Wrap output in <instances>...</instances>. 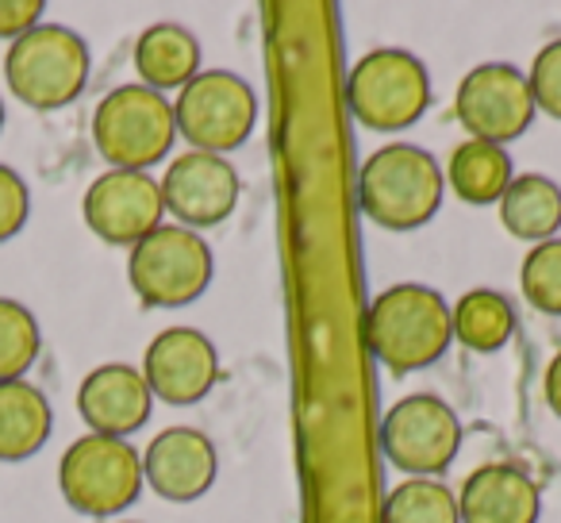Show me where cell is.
Segmentation results:
<instances>
[{
  "label": "cell",
  "mask_w": 561,
  "mask_h": 523,
  "mask_svg": "<svg viewBox=\"0 0 561 523\" xmlns=\"http://www.w3.org/2000/svg\"><path fill=\"white\" fill-rule=\"evenodd\" d=\"M142 382L150 397L165 405H196L219 382V351L196 328H165L147 343L142 354Z\"/></svg>",
  "instance_id": "cell-13"
},
{
  "label": "cell",
  "mask_w": 561,
  "mask_h": 523,
  "mask_svg": "<svg viewBox=\"0 0 561 523\" xmlns=\"http://www.w3.org/2000/svg\"><path fill=\"white\" fill-rule=\"evenodd\" d=\"M158 185H162L165 212L188 231L224 224L242 193L239 170L224 155H204V150H185L173 158Z\"/></svg>",
  "instance_id": "cell-12"
},
{
  "label": "cell",
  "mask_w": 561,
  "mask_h": 523,
  "mask_svg": "<svg viewBox=\"0 0 561 523\" xmlns=\"http://www.w3.org/2000/svg\"><path fill=\"white\" fill-rule=\"evenodd\" d=\"M32 219V189L12 166L0 162V242L16 239Z\"/></svg>",
  "instance_id": "cell-26"
},
{
  "label": "cell",
  "mask_w": 561,
  "mask_h": 523,
  "mask_svg": "<svg viewBox=\"0 0 561 523\" xmlns=\"http://www.w3.org/2000/svg\"><path fill=\"white\" fill-rule=\"evenodd\" d=\"M211 247L181 224H162L127 250V282L147 308H181L211 285Z\"/></svg>",
  "instance_id": "cell-6"
},
{
  "label": "cell",
  "mask_w": 561,
  "mask_h": 523,
  "mask_svg": "<svg viewBox=\"0 0 561 523\" xmlns=\"http://www.w3.org/2000/svg\"><path fill=\"white\" fill-rule=\"evenodd\" d=\"M81 216L89 231L108 247L131 250L139 239H147L154 227H162L165 204L162 185L150 173L135 170H108L85 189L81 196Z\"/></svg>",
  "instance_id": "cell-11"
},
{
  "label": "cell",
  "mask_w": 561,
  "mask_h": 523,
  "mask_svg": "<svg viewBox=\"0 0 561 523\" xmlns=\"http://www.w3.org/2000/svg\"><path fill=\"white\" fill-rule=\"evenodd\" d=\"M461 446V420L435 393L400 397L381 420V451L408 477H438Z\"/></svg>",
  "instance_id": "cell-9"
},
{
  "label": "cell",
  "mask_w": 561,
  "mask_h": 523,
  "mask_svg": "<svg viewBox=\"0 0 561 523\" xmlns=\"http://www.w3.org/2000/svg\"><path fill=\"white\" fill-rule=\"evenodd\" d=\"M142 454L127 439L81 435L62 451L58 462V492L81 515L108 520L139 500L142 492Z\"/></svg>",
  "instance_id": "cell-5"
},
{
  "label": "cell",
  "mask_w": 561,
  "mask_h": 523,
  "mask_svg": "<svg viewBox=\"0 0 561 523\" xmlns=\"http://www.w3.org/2000/svg\"><path fill=\"white\" fill-rule=\"evenodd\" d=\"M535 96H530L527 73L512 62H484L473 66L458 81L454 93V116L466 127L469 139L507 147L519 139L535 120Z\"/></svg>",
  "instance_id": "cell-10"
},
{
  "label": "cell",
  "mask_w": 561,
  "mask_h": 523,
  "mask_svg": "<svg viewBox=\"0 0 561 523\" xmlns=\"http://www.w3.org/2000/svg\"><path fill=\"white\" fill-rule=\"evenodd\" d=\"M446 173L415 143H385L358 170V204L385 231H415L443 208Z\"/></svg>",
  "instance_id": "cell-2"
},
{
  "label": "cell",
  "mask_w": 561,
  "mask_h": 523,
  "mask_svg": "<svg viewBox=\"0 0 561 523\" xmlns=\"http://www.w3.org/2000/svg\"><path fill=\"white\" fill-rule=\"evenodd\" d=\"M443 173H446V185L466 204H496L515 178L507 147L481 143V139L458 143V147L450 150V158H446Z\"/></svg>",
  "instance_id": "cell-20"
},
{
  "label": "cell",
  "mask_w": 561,
  "mask_h": 523,
  "mask_svg": "<svg viewBox=\"0 0 561 523\" xmlns=\"http://www.w3.org/2000/svg\"><path fill=\"white\" fill-rule=\"evenodd\" d=\"M216 474L219 458L211 439L196 428H185V423L158 431L147 451H142V481L162 500H173V504L201 500L216 485Z\"/></svg>",
  "instance_id": "cell-14"
},
{
  "label": "cell",
  "mask_w": 561,
  "mask_h": 523,
  "mask_svg": "<svg viewBox=\"0 0 561 523\" xmlns=\"http://www.w3.org/2000/svg\"><path fill=\"white\" fill-rule=\"evenodd\" d=\"M366 346L389 374L404 377L427 369L450 351L454 323L443 293L420 282L389 285L366 308Z\"/></svg>",
  "instance_id": "cell-1"
},
{
  "label": "cell",
  "mask_w": 561,
  "mask_h": 523,
  "mask_svg": "<svg viewBox=\"0 0 561 523\" xmlns=\"http://www.w3.org/2000/svg\"><path fill=\"white\" fill-rule=\"evenodd\" d=\"M4 120H9V112H4V96H0V132H4Z\"/></svg>",
  "instance_id": "cell-29"
},
{
  "label": "cell",
  "mask_w": 561,
  "mask_h": 523,
  "mask_svg": "<svg viewBox=\"0 0 561 523\" xmlns=\"http://www.w3.org/2000/svg\"><path fill=\"white\" fill-rule=\"evenodd\" d=\"M381 523H461L458 492L438 477H408L385 497Z\"/></svg>",
  "instance_id": "cell-22"
},
{
  "label": "cell",
  "mask_w": 561,
  "mask_h": 523,
  "mask_svg": "<svg viewBox=\"0 0 561 523\" xmlns=\"http://www.w3.org/2000/svg\"><path fill=\"white\" fill-rule=\"evenodd\" d=\"M55 408L47 393L27 377L0 385V462H27L47 446Z\"/></svg>",
  "instance_id": "cell-18"
},
{
  "label": "cell",
  "mask_w": 561,
  "mask_h": 523,
  "mask_svg": "<svg viewBox=\"0 0 561 523\" xmlns=\"http://www.w3.org/2000/svg\"><path fill=\"white\" fill-rule=\"evenodd\" d=\"M173 139H178V124H173V101L162 93L139 86H119L104 96L93 109V143L96 155L112 166V170H135L147 173L170 155Z\"/></svg>",
  "instance_id": "cell-4"
},
{
  "label": "cell",
  "mask_w": 561,
  "mask_h": 523,
  "mask_svg": "<svg viewBox=\"0 0 561 523\" xmlns=\"http://www.w3.org/2000/svg\"><path fill=\"white\" fill-rule=\"evenodd\" d=\"M538 512H542V492L535 477L515 462H484L461 481V523H538Z\"/></svg>",
  "instance_id": "cell-16"
},
{
  "label": "cell",
  "mask_w": 561,
  "mask_h": 523,
  "mask_svg": "<svg viewBox=\"0 0 561 523\" xmlns=\"http://www.w3.org/2000/svg\"><path fill=\"white\" fill-rule=\"evenodd\" d=\"M89 43L66 24H39L4 50V86L24 109H70L89 86Z\"/></svg>",
  "instance_id": "cell-3"
},
{
  "label": "cell",
  "mask_w": 561,
  "mask_h": 523,
  "mask_svg": "<svg viewBox=\"0 0 561 523\" xmlns=\"http://www.w3.org/2000/svg\"><path fill=\"white\" fill-rule=\"evenodd\" d=\"M351 112L369 132H404L427 112L431 78L427 66L400 47L369 50L354 62L346 81Z\"/></svg>",
  "instance_id": "cell-7"
},
{
  "label": "cell",
  "mask_w": 561,
  "mask_h": 523,
  "mask_svg": "<svg viewBox=\"0 0 561 523\" xmlns=\"http://www.w3.org/2000/svg\"><path fill=\"white\" fill-rule=\"evenodd\" d=\"M527 86L535 96V109L546 112L550 120H561V39L546 43L535 55L527 70Z\"/></svg>",
  "instance_id": "cell-25"
},
{
  "label": "cell",
  "mask_w": 561,
  "mask_h": 523,
  "mask_svg": "<svg viewBox=\"0 0 561 523\" xmlns=\"http://www.w3.org/2000/svg\"><path fill=\"white\" fill-rule=\"evenodd\" d=\"M542 393H546V405H550V412L561 420V351L553 354V359H550V366H546Z\"/></svg>",
  "instance_id": "cell-28"
},
{
  "label": "cell",
  "mask_w": 561,
  "mask_h": 523,
  "mask_svg": "<svg viewBox=\"0 0 561 523\" xmlns=\"http://www.w3.org/2000/svg\"><path fill=\"white\" fill-rule=\"evenodd\" d=\"M43 351V328L16 297H0V385L20 382Z\"/></svg>",
  "instance_id": "cell-23"
},
{
  "label": "cell",
  "mask_w": 561,
  "mask_h": 523,
  "mask_svg": "<svg viewBox=\"0 0 561 523\" xmlns=\"http://www.w3.org/2000/svg\"><path fill=\"white\" fill-rule=\"evenodd\" d=\"M519 289L530 308L561 316V239L535 242L519 266Z\"/></svg>",
  "instance_id": "cell-24"
},
{
  "label": "cell",
  "mask_w": 561,
  "mask_h": 523,
  "mask_svg": "<svg viewBox=\"0 0 561 523\" xmlns=\"http://www.w3.org/2000/svg\"><path fill=\"white\" fill-rule=\"evenodd\" d=\"M178 135L204 155H231L257 124V96L239 73L201 70L173 101Z\"/></svg>",
  "instance_id": "cell-8"
},
{
  "label": "cell",
  "mask_w": 561,
  "mask_h": 523,
  "mask_svg": "<svg viewBox=\"0 0 561 523\" xmlns=\"http://www.w3.org/2000/svg\"><path fill=\"white\" fill-rule=\"evenodd\" d=\"M500 224L523 242L558 239L561 231V185L546 173H515L500 196Z\"/></svg>",
  "instance_id": "cell-19"
},
{
  "label": "cell",
  "mask_w": 561,
  "mask_h": 523,
  "mask_svg": "<svg viewBox=\"0 0 561 523\" xmlns=\"http://www.w3.org/2000/svg\"><path fill=\"white\" fill-rule=\"evenodd\" d=\"M119 523H131V520H119Z\"/></svg>",
  "instance_id": "cell-30"
},
{
  "label": "cell",
  "mask_w": 561,
  "mask_h": 523,
  "mask_svg": "<svg viewBox=\"0 0 561 523\" xmlns=\"http://www.w3.org/2000/svg\"><path fill=\"white\" fill-rule=\"evenodd\" d=\"M43 12H47L43 0H0V39L16 43L20 35L43 24Z\"/></svg>",
  "instance_id": "cell-27"
},
{
  "label": "cell",
  "mask_w": 561,
  "mask_h": 523,
  "mask_svg": "<svg viewBox=\"0 0 561 523\" xmlns=\"http://www.w3.org/2000/svg\"><path fill=\"white\" fill-rule=\"evenodd\" d=\"M131 58H135V73H139V86L154 89L162 96L170 89L181 93L201 73V39L181 24H150L135 39Z\"/></svg>",
  "instance_id": "cell-17"
},
{
  "label": "cell",
  "mask_w": 561,
  "mask_h": 523,
  "mask_svg": "<svg viewBox=\"0 0 561 523\" xmlns=\"http://www.w3.org/2000/svg\"><path fill=\"white\" fill-rule=\"evenodd\" d=\"M150 408H154V397L142 382V369L127 362H104L89 369L85 382L78 385V416L93 435H135L150 420Z\"/></svg>",
  "instance_id": "cell-15"
},
{
  "label": "cell",
  "mask_w": 561,
  "mask_h": 523,
  "mask_svg": "<svg viewBox=\"0 0 561 523\" xmlns=\"http://www.w3.org/2000/svg\"><path fill=\"white\" fill-rule=\"evenodd\" d=\"M454 339L466 351L492 354L504 351L515 336V308L504 293L496 289H469L458 297V305L450 308Z\"/></svg>",
  "instance_id": "cell-21"
}]
</instances>
